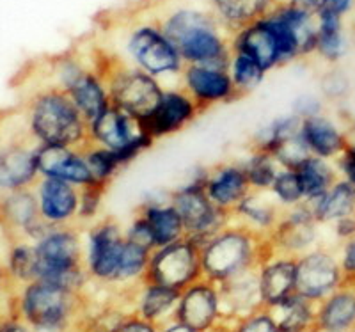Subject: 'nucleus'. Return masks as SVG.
Listing matches in <instances>:
<instances>
[{"instance_id":"nucleus-1","label":"nucleus","mask_w":355,"mask_h":332,"mask_svg":"<svg viewBox=\"0 0 355 332\" xmlns=\"http://www.w3.org/2000/svg\"><path fill=\"white\" fill-rule=\"evenodd\" d=\"M162 30L176 46L183 61L220 69L230 66V50L218 34L217 21L210 15L180 9L167 18Z\"/></svg>"},{"instance_id":"nucleus-2","label":"nucleus","mask_w":355,"mask_h":332,"mask_svg":"<svg viewBox=\"0 0 355 332\" xmlns=\"http://www.w3.org/2000/svg\"><path fill=\"white\" fill-rule=\"evenodd\" d=\"M20 309L25 322L36 332H69L85 327L84 295L46 281L27 284Z\"/></svg>"},{"instance_id":"nucleus-3","label":"nucleus","mask_w":355,"mask_h":332,"mask_svg":"<svg viewBox=\"0 0 355 332\" xmlns=\"http://www.w3.org/2000/svg\"><path fill=\"white\" fill-rule=\"evenodd\" d=\"M268 242L256 238L252 227H222L201 247L202 277L220 284L250 267H258L275 251L263 252Z\"/></svg>"},{"instance_id":"nucleus-4","label":"nucleus","mask_w":355,"mask_h":332,"mask_svg":"<svg viewBox=\"0 0 355 332\" xmlns=\"http://www.w3.org/2000/svg\"><path fill=\"white\" fill-rule=\"evenodd\" d=\"M31 125L43 144L82 146L89 135V125L75 107L69 94L52 91L41 94L33 107Z\"/></svg>"},{"instance_id":"nucleus-5","label":"nucleus","mask_w":355,"mask_h":332,"mask_svg":"<svg viewBox=\"0 0 355 332\" xmlns=\"http://www.w3.org/2000/svg\"><path fill=\"white\" fill-rule=\"evenodd\" d=\"M208 175L199 176L194 182L183 186L182 191L171 195V204L176 208L185 226L187 238L198 245H205L215 233L226 226L227 210H222L206 194Z\"/></svg>"},{"instance_id":"nucleus-6","label":"nucleus","mask_w":355,"mask_h":332,"mask_svg":"<svg viewBox=\"0 0 355 332\" xmlns=\"http://www.w3.org/2000/svg\"><path fill=\"white\" fill-rule=\"evenodd\" d=\"M201 277V249L185 236L151 252L150 265L141 283L162 284L183 292L187 286Z\"/></svg>"},{"instance_id":"nucleus-7","label":"nucleus","mask_w":355,"mask_h":332,"mask_svg":"<svg viewBox=\"0 0 355 332\" xmlns=\"http://www.w3.org/2000/svg\"><path fill=\"white\" fill-rule=\"evenodd\" d=\"M345 283L339 259L327 251H307L297 258V284L295 293L311 302H322Z\"/></svg>"},{"instance_id":"nucleus-8","label":"nucleus","mask_w":355,"mask_h":332,"mask_svg":"<svg viewBox=\"0 0 355 332\" xmlns=\"http://www.w3.org/2000/svg\"><path fill=\"white\" fill-rule=\"evenodd\" d=\"M222 318L224 315L220 308L218 284L205 277L183 290L174 311V320L182 322L198 332L217 331Z\"/></svg>"},{"instance_id":"nucleus-9","label":"nucleus","mask_w":355,"mask_h":332,"mask_svg":"<svg viewBox=\"0 0 355 332\" xmlns=\"http://www.w3.org/2000/svg\"><path fill=\"white\" fill-rule=\"evenodd\" d=\"M110 103L142 121L155 112L164 91L146 71H121L110 80Z\"/></svg>"},{"instance_id":"nucleus-10","label":"nucleus","mask_w":355,"mask_h":332,"mask_svg":"<svg viewBox=\"0 0 355 332\" xmlns=\"http://www.w3.org/2000/svg\"><path fill=\"white\" fill-rule=\"evenodd\" d=\"M125 235L116 222L98 224L89 231L85 267L89 276L105 284H117V272L121 261Z\"/></svg>"},{"instance_id":"nucleus-11","label":"nucleus","mask_w":355,"mask_h":332,"mask_svg":"<svg viewBox=\"0 0 355 332\" xmlns=\"http://www.w3.org/2000/svg\"><path fill=\"white\" fill-rule=\"evenodd\" d=\"M128 50L139 66L150 75H169L182 69L176 46L157 27L137 28L128 41Z\"/></svg>"},{"instance_id":"nucleus-12","label":"nucleus","mask_w":355,"mask_h":332,"mask_svg":"<svg viewBox=\"0 0 355 332\" xmlns=\"http://www.w3.org/2000/svg\"><path fill=\"white\" fill-rule=\"evenodd\" d=\"M315 213L309 203L295 204L284 217H281L277 226L272 229V245L281 254L302 256L309 251L316 238Z\"/></svg>"},{"instance_id":"nucleus-13","label":"nucleus","mask_w":355,"mask_h":332,"mask_svg":"<svg viewBox=\"0 0 355 332\" xmlns=\"http://www.w3.org/2000/svg\"><path fill=\"white\" fill-rule=\"evenodd\" d=\"M198 102L194 98L178 91H164L160 103L151 116L139 121L142 132L153 139L171 135L189 125L198 114Z\"/></svg>"},{"instance_id":"nucleus-14","label":"nucleus","mask_w":355,"mask_h":332,"mask_svg":"<svg viewBox=\"0 0 355 332\" xmlns=\"http://www.w3.org/2000/svg\"><path fill=\"white\" fill-rule=\"evenodd\" d=\"M218 292L222 315L233 322L265 308L259 292V265L247 268L220 283Z\"/></svg>"},{"instance_id":"nucleus-15","label":"nucleus","mask_w":355,"mask_h":332,"mask_svg":"<svg viewBox=\"0 0 355 332\" xmlns=\"http://www.w3.org/2000/svg\"><path fill=\"white\" fill-rule=\"evenodd\" d=\"M36 162L37 171L46 178L64 180L78 186L96 183L82 153H75L68 146L44 144L36 151Z\"/></svg>"},{"instance_id":"nucleus-16","label":"nucleus","mask_w":355,"mask_h":332,"mask_svg":"<svg viewBox=\"0 0 355 332\" xmlns=\"http://www.w3.org/2000/svg\"><path fill=\"white\" fill-rule=\"evenodd\" d=\"M297 284V256L277 251L259 265V292L265 308L279 304L295 293Z\"/></svg>"},{"instance_id":"nucleus-17","label":"nucleus","mask_w":355,"mask_h":332,"mask_svg":"<svg viewBox=\"0 0 355 332\" xmlns=\"http://www.w3.org/2000/svg\"><path fill=\"white\" fill-rule=\"evenodd\" d=\"M355 327V281H345L316 304L313 332H352Z\"/></svg>"},{"instance_id":"nucleus-18","label":"nucleus","mask_w":355,"mask_h":332,"mask_svg":"<svg viewBox=\"0 0 355 332\" xmlns=\"http://www.w3.org/2000/svg\"><path fill=\"white\" fill-rule=\"evenodd\" d=\"M187 91L194 98L199 107H206L215 102L231 100L234 91V84L227 69L214 68V66L190 64L183 75Z\"/></svg>"},{"instance_id":"nucleus-19","label":"nucleus","mask_w":355,"mask_h":332,"mask_svg":"<svg viewBox=\"0 0 355 332\" xmlns=\"http://www.w3.org/2000/svg\"><path fill=\"white\" fill-rule=\"evenodd\" d=\"M234 52H243L250 55L263 69H270L281 62L277 40L274 28L265 17L243 27L233 43Z\"/></svg>"},{"instance_id":"nucleus-20","label":"nucleus","mask_w":355,"mask_h":332,"mask_svg":"<svg viewBox=\"0 0 355 332\" xmlns=\"http://www.w3.org/2000/svg\"><path fill=\"white\" fill-rule=\"evenodd\" d=\"M141 132L139 119L116 105H110L93 125L89 126L91 139L109 150H121Z\"/></svg>"},{"instance_id":"nucleus-21","label":"nucleus","mask_w":355,"mask_h":332,"mask_svg":"<svg viewBox=\"0 0 355 332\" xmlns=\"http://www.w3.org/2000/svg\"><path fill=\"white\" fill-rule=\"evenodd\" d=\"M80 194L73 183L59 178H46L40 186V213L44 222L61 224L78 213Z\"/></svg>"},{"instance_id":"nucleus-22","label":"nucleus","mask_w":355,"mask_h":332,"mask_svg":"<svg viewBox=\"0 0 355 332\" xmlns=\"http://www.w3.org/2000/svg\"><path fill=\"white\" fill-rule=\"evenodd\" d=\"M250 192L243 167L222 166L206 180V194L222 210H230Z\"/></svg>"},{"instance_id":"nucleus-23","label":"nucleus","mask_w":355,"mask_h":332,"mask_svg":"<svg viewBox=\"0 0 355 332\" xmlns=\"http://www.w3.org/2000/svg\"><path fill=\"white\" fill-rule=\"evenodd\" d=\"M300 134H302L304 141L309 146L311 153L325 158V160L338 158L350 142V139L339 130L336 123L323 118V116L302 119Z\"/></svg>"},{"instance_id":"nucleus-24","label":"nucleus","mask_w":355,"mask_h":332,"mask_svg":"<svg viewBox=\"0 0 355 332\" xmlns=\"http://www.w3.org/2000/svg\"><path fill=\"white\" fill-rule=\"evenodd\" d=\"M182 292L173 288L162 286V284L142 283L141 293L137 295L135 313L146 320L157 325H164L174 320V311L180 302Z\"/></svg>"},{"instance_id":"nucleus-25","label":"nucleus","mask_w":355,"mask_h":332,"mask_svg":"<svg viewBox=\"0 0 355 332\" xmlns=\"http://www.w3.org/2000/svg\"><path fill=\"white\" fill-rule=\"evenodd\" d=\"M69 98L73 100L78 112L82 114V118L85 119L89 126L93 125L101 114L105 112L112 103H110V96L105 91L100 78L94 77L93 73H84L78 80L73 82L68 89Z\"/></svg>"},{"instance_id":"nucleus-26","label":"nucleus","mask_w":355,"mask_h":332,"mask_svg":"<svg viewBox=\"0 0 355 332\" xmlns=\"http://www.w3.org/2000/svg\"><path fill=\"white\" fill-rule=\"evenodd\" d=\"M274 316L279 331L313 332L316 324V304L306 297L293 293L279 304L266 308Z\"/></svg>"},{"instance_id":"nucleus-27","label":"nucleus","mask_w":355,"mask_h":332,"mask_svg":"<svg viewBox=\"0 0 355 332\" xmlns=\"http://www.w3.org/2000/svg\"><path fill=\"white\" fill-rule=\"evenodd\" d=\"M316 222H332L355 213V186L347 180H338L322 198L307 201Z\"/></svg>"},{"instance_id":"nucleus-28","label":"nucleus","mask_w":355,"mask_h":332,"mask_svg":"<svg viewBox=\"0 0 355 332\" xmlns=\"http://www.w3.org/2000/svg\"><path fill=\"white\" fill-rule=\"evenodd\" d=\"M144 220L150 226L151 235L155 240V249L166 247L171 243L178 242V240L185 238V226L173 204H157L150 203L142 208V215Z\"/></svg>"},{"instance_id":"nucleus-29","label":"nucleus","mask_w":355,"mask_h":332,"mask_svg":"<svg viewBox=\"0 0 355 332\" xmlns=\"http://www.w3.org/2000/svg\"><path fill=\"white\" fill-rule=\"evenodd\" d=\"M36 153L24 148H11L0 153V186L2 189H21L36 176Z\"/></svg>"},{"instance_id":"nucleus-30","label":"nucleus","mask_w":355,"mask_h":332,"mask_svg":"<svg viewBox=\"0 0 355 332\" xmlns=\"http://www.w3.org/2000/svg\"><path fill=\"white\" fill-rule=\"evenodd\" d=\"M341 15L323 8L318 12V45L316 52L329 62H338L347 55V40L343 34Z\"/></svg>"},{"instance_id":"nucleus-31","label":"nucleus","mask_w":355,"mask_h":332,"mask_svg":"<svg viewBox=\"0 0 355 332\" xmlns=\"http://www.w3.org/2000/svg\"><path fill=\"white\" fill-rule=\"evenodd\" d=\"M218 18L233 27H247L272 11L274 0H211Z\"/></svg>"},{"instance_id":"nucleus-32","label":"nucleus","mask_w":355,"mask_h":332,"mask_svg":"<svg viewBox=\"0 0 355 332\" xmlns=\"http://www.w3.org/2000/svg\"><path fill=\"white\" fill-rule=\"evenodd\" d=\"M297 173H299L300 183H302L304 201H315V199L322 198L338 182L336 171L332 169L331 164L316 155H311L297 169Z\"/></svg>"},{"instance_id":"nucleus-33","label":"nucleus","mask_w":355,"mask_h":332,"mask_svg":"<svg viewBox=\"0 0 355 332\" xmlns=\"http://www.w3.org/2000/svg\"><path fill=\"white\" fill-rule=\"evenodd\" d=\"M236 213L252 227L272 231L281 220L279 204L270 195L263 192H249L245 198L236 204Z\"/></svg>"},{"instance_id":"nucleus-34","label":"nucleus","mask_w":355,"mask_h":332,"mask_svg":"<svg viewBox=\"0 0 355 332\" xmlns=\"http://www.w3.org/2000/svg\"><path fill=\"white\" fill-rule=\"evenodd\" d=\"M151 252L144 245L132 242L125 236L121 261H119V272H117V283H130V281H142L148 265H150Z\"/></svg>"},{"instance_id":"nucleus-35","label":"nucleus","mask_w":355,"mask_h":332,"mask_svg":"<svg viewBox=\"0 0 355 332\" xmlns=\"http://www.w3.org/2000/svg\"><path fill=\"white\" fill-rule=\"evenodd\" d=\"M230 75L236 93H249L261 84L265 69L247 53L234 52L230 62Z\"/></svg>"},{"instance_id":"nucleus-36","label":"nucleus","mask_w":355,"mask_h":332,"mask_svg":"<svg viewBox=\"0 0 355 332\" xmlns=\"http://www.w3.org/2000/svg\"><path fill=\"white\" fill-rule=\"evenodd\" d=\"M274 155L263 153L258 151L254 157L250 158L249 162L243 166L247 180H249L250 189H258V191H266L272 189L275 182V176L279 175V166Z\"/></svg>"},{"instance_id":"nucleus-37","label":"nucleus","mask_w":355,"mask_h":332,"mask_svg":"<svg viewBox=\"0 0 355 332\" xmlns=\"http://www.w3.org/2000/svg\"><path fill=\"white\" fill-rule=\"evenodd\" d=\"M84 160L87 162L89 169L93 173L94 180L100 183H107L112 175L116 173L121 162H119V157H117L116 150H109L105 146L93 148V150H87L82 153Z\"/></svg>"},{"instance_id":"nucleus-38","label":"nucleus","mask_w":355,"mask_h":332,"mask_svg":"<svg viewBox=\"0 0 355 332\" xmlns=\"http://www.w3.org/2000/svg\"><path fill=\"white\" fill-rule=\"evenodd\" d=\"M275 199H279L283 204L295 207L304 201L302 183H300L299 173L293 169H281L275 176V182L272 185Z\"/></svg>"},{"instance_id":"nucleus-39","label":"nucleus","mask_w":355,"mask_h":332,"mask_svg":"<svg viewBox=\"0 0 355 332\" xmlns=\"http://www.w3.org/2000/svg\"><path fill=\"white\" fill-rule=\"evenodd\" d=\"M9 270L17 279L33 283L37 279V252L36 247L17 245L9 256Z\"/></svg>"},{"instance_id":"nucleus-40","label":"nucleus","mask_w":355,"mask_h":332,"mask_svg":"<svg viewBox=\"0 0 355 332\" xmlns=\"http://www.w3.org/2000/svg\"><path fill=\"white\" fill-rule=\"evenodd\" d=\"M311 155L313 153H311L309 146H307L306 141H304L302 134H297L293 135V137L288 139V141H284L283 144L277 148L274 157L281 167L297 171Z\"/></svg>"},{"instance_id":"nucleus-41","label":"nucleus","mask_w":355,"mask_h":332,"mask_svg":"<svg viewBox=\"0 0 355 332\" xmlns=\"http://www.w3.org/2000/svg\"><path fill=\"white\" fill-rule=\"evenodd\" d=\"M227 332H279V327L270 311L261 308L243 318L234 320L233 327L227 329Z\"/></svg>"},{"instance_id":"nucleus-42","label":"nucleus","mask_w":355,"mask_h":332,"mask_svg":"<svg viewBox=\"0 0 355 332\" xmlns=\"http://www.w3.org/2000/svg\"><path fill=\"white\" fill-rule=\"evenodd\" d=\"M107 183H91V185L82 186L80 192V203H78V217L82 219H89L93 217L98 211V207H100L101 195H103V191H105Z\"/></svg>"},{"instance_id":"nucleus-43","label":"nucleus","mask_w":355,"mask_h":332,"mask_svg":"<svg viewBox=\"0 0 355 332\" xmlns=\"http://www.w3.org/2000/svg\"><path fill=\"white\" fill-rule=\"evenodd\" d=\"M348 89H350V82H348V78L343 73H339V71H332L323 80V93L329 98L347 96Z\"/></svg>"},{"instance_id":"nucleus-44","label":"nucleus","mask_w":355,"mask_h":332,"mask_svg":"<svg viewBox=\"0 0 355 332\" xmlns=\"http://www.w3.org/2000/svg\"><path fill=\"white\" fill-rule=\"evenodd\" d=\"M114 332H160V325L153 324V322L146 320L142 316H139L137 313H132L117 325V329Z\"/></svg>"},{"instance_id":"nucleus-45","label":"nucleus","mask_w":355,"mask_h":332,"mask_svg":"<svg viewBox=\"0 0 355 332\" xmlns=\"http://www.w3.org/2000/svg\"><path fill=\"white\" fill-rule=\"evenodd\" d=\"M338 167L343 175V180L355 186V141L348 142L343 153L338 157Z\"/></svg>"},{"instance_id":"nucleus-46","label":"nucleus","mask_w":355,"mask_h":332,"mask_svg":"<svg viewBox=\"0 0 355 332\" xmlns=\"http://www.w3.org/2000/svg\"><path fill=\"white\" fill-rule=\"evenodd\" d=\"M320 112H322V102H320L316 96L304 94V96H300L299 100L295 102V114H297L299 118H315V116H320Z\"/></svg>"},{"instance_id":"nucleus-47","label":"nucleus","mask_w":355,"mask_h":332,"mask_svg":"<svg viewBox=\"0 0 355 332\" xmlns=\"http://www.w3.org/2000/svg\"><path fill=\"white\" fill-rule=\"evenodd\" d=\"M339 265H341V270H343L345 281H355V238L345 242Z\"/></svg>"},{"instance_id":"nucleus-48","label":"nucleus","mask_w":355,"mask_h":332,"mask_svg":"<svg viewBox=\"0 0 355 332\" xmlns=\"http://www.w3.org/2000/svg\"><path fill=\"white\" fill-rule=\"evenodd\" d=\"M336 235L341 240H350L355 238V213L348 215V217H343V219L336 220Z\"/></svg>"},{"instance_id":"nucleus-49","label":"nucleus","mask_w":355,"mask_h":332,"mask_svg":"<svg viewBox=\"0 0 355 332\" xmlns=\"http://www.w3.org/2000/svg\"><path fill=\"white\" fill-rule=\"evenodd\" d=\"M352 6H354V0H327L325 8L343 17V15H347V12L350 11Z\"/></svg>"},{"instance_id":"nucleus-50","label":"nucleus","mask_w":355,"mask_h":332,"mask_svg":"<svg viewBox=\"0 0 355 332\" xmlns=\"http://www.w3.org/2000/svg\"><path fill=\"white\" fill-rule=\"evenodd\" d=\"M0 332H33V331L28 329V325L21 324V322L8 320L0 324Z\"/></svg>"},{"instance_id":"nucleus-51","label":"nucleus","mask_w":355,"mask_h":332,"mask_svg":"<svg viewBox=\"0 0 355 332\" xmlns=\"http://www.w3.org/2000/svg\"><path fill=\"white\" fill-rule=\"evenodd\" d=\"M160 332H198V331L187 327V325L182 324V322L171 320L167 322V324L160 325Z\"/></svg>"},{"instance_id":"nucleus-52","label":"nucleus","mask_w":355,"mask_h":332,"mask_svg":"<svg viewBox=\"0 0 355 332\" xmlns=\"http://www.w3.org/2000/svg\"><path fill=\"white\" fill-rule=\"evenodd\" d=\"M82 332H100V331H94V329H89V327H84V329H82Z\"/></svg>"},{"instance_id":"nucleus-53","label":"nucleus","mask_w":355,"mask_h":332,"mask_svg":"<svg viewBox=\"0 0 355 332\" xmlns=\"http://www.w3.org/2000/svg\"><path fill=\"white\" fill-rule=\"evenodd\" d=\"M214 332H227V329H222V327H218L217 331H214Z\"/></svg>"},{"instance_id":"nucleus-54","label":"nucleus","mask_w":355,"mask_h":332,"mask_svg":"<svg viewBox=\"0 0 355 332\" xmlns=\"http://www.w3.org/2000/svg\"><path fill=\"white\" fill-rule=\"evenodd\" d=\"M279 332H291V331H279Z\"/></svg>"},{"instance_id":"nucleus-55","label":"nucleus","mask_w":355,"mask_h":332,"mask_svg":"<svg viewBox=\"0 0 355 332\" xmlns=\"http://www.w3.org/2000/svg\"><path fill=\"white\" fill-rule=\"evenodd\" d=\"M0 281H2V276H0Z\"/></svg>"},{"instance_id":"nucleus-56","label":"nucleus","mask_w":355,"mask_h":332,"mask_svg":"<svg viewBox=\"0 0 355 332\" xmlns=\"http://www.w3.org/2000/svg\"><path fill=\"white\" fill-rule=\"evenodd\" d=\"M352 332H355V327H354V331H352Z\"/></svg>"}]
</instances>
